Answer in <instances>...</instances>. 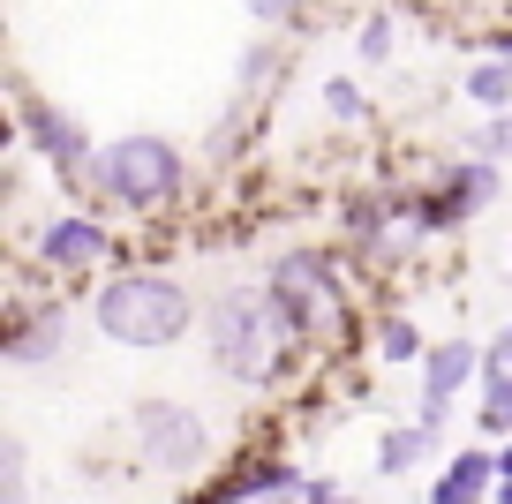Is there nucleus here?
I'll use <instances>...</instances> for the list:
<instances>
[{
    "mask_svg": "<svg viewBox=\"0 0 512 504\" xmlns=\"http://www.w3.org/2000/svg\"><path fill=\"white\" fill-rule=\"evenodd\" d=\"M91 316H98V331H106L113 347H144V354L174 347V339H189V331L204 324L189 286L159 279V271H121V279H106L98 301H91Z\"/></svg>",
    "mask_w": 512,
    "mask_h": 504,
    "instance_id": "1",
    "label": "nucleus"
},
{
    "mask_svg": "<svg viewBox=\"0 0 512 504\" xmlns=\"http://www.w3.org/2000/svg\"><path fill=\"white\" fill-rule=\"evenodd\" d=\"M287 339L294 331H287V316L272 309V294H249V286H226V294L211 301V316H204V347H211V362H219V377H234V384H272Z\"/></svg>",
    "mask_w": 512,
    "mask_h": 504,
    "instance_id": "2",
    "label": "nucleus"
},
{
    "mask_svg": "<svg viewBox=\"0 0 512 504\" xmlns=\"http://www.w3.org/2000/svg\"><path fill=\"white\" fill-rule=\"evenodd\" d=\"M98 196L121 211H166L181 196V181H189V158H181L174 136H113L106 151H98L91 166Z\"/></svg>",
    "mask_w": 512,
    "mask_h": 504,
    "instance_id": "3",
    "label": "nucleus"
},
{
    "mask_svg": "<svg viewBox=\"0 0 512 504\" xmlns=\"http://www.w3.org/2000/svg\"><path fill=\"white\" fill-rule=\"evenodd\" d=\"M264 294H272V309L287 316L294 339H332V331L347 324V286H339L332 256H317V249H287L272 271H264Z\"/></svg>",
    "mask_w": 512,
    "mask_h": 504,
    "instance_id": "4",
    "label": "nucleus"
},
{
    "mask_svg": "<svg viewBox=\"0 0 512 504\" xmlns=\"http://www.w3.org/2000/svg\"><path fill=\"white\" fill-rule=\"evenodd\" d=\"M128 437H136V459L159 467V474H189V467H204V452H211L204 414L181 407V399H144V407L128 414Z\"/></svg>",
    "mask_w": 512,
    "mask_h": 504,
    "instance_id": "5",
    "label": "nucleus"
},
{
    "mask_svg": "<svg viewBox=\"0 0 512 504\" xmlns=\"http://www.w3.org/2000/svg\"><path fill=\"white\" fill-rule=\"evenodd\" d=\"M16 121H23V143H31L38 158H53L61 174H91V166H98L83 121H76V113H61V106H46L31 83H16Z\"/></svg>",
    "mask_w": 512,
    "mask_h": 504,
    "instance_id": "6",
    "label": "nucleus"
},
{
    "mask_svg": "<svg viewBox=\"0 0 512 504\" xmlns=\"http://www.w3.org/2000/svg\"><path fill=\"white\" fill-rule=\"evenodd\" d=\"M497 196V166H482V158H460L437 189H422L415 196V219H422V234H452V226H467L482 204Z\"/></svg>",
    "mask_w": 512,
    "mask_h": 504,
    "instance_id": "7",
    "label": "nucleus"
},
{
    "mask_svg": "<svg viewBox=\"0 0 512 504\" xmlns=\"http://www.w3.org/2000/svg\"><path fill=\"white\" fill-rule=\"evenodd\" d=\"M347 226L362 234V256H369V264H400V256L422 241L415 196H362V204L347 211Z\"/></svg>",
    "mask_w": 512,
    "mask_h": 504,
    "instance_id": "8",
    "label": "nucleus"
},
{
    "mask_svg": "<svg viewBox=\"0 0 512 504\" xmlns=\"http://www.w3.org/2000/svg\"><path fill=\"white\" fill-rule=\"evenodd\" d=\"M475 377H482V347H475V339H437V347L422 354V414H415V422L437 429L452 414V399H460Z\"/></svg>",
    "mask_w": 512,
    "mask_h": 504,
    "instance_id": "9",
    "label": "nucleus"
},
{
    "mask_svg": "<svg viewBox=\"0 0 512 504\" xmlns=\"http://www.w3.org/2000/svg\"><path fill=\"white\" fill-rule=\"evenodd\" d=\"M68 339H76L68 309H61V301H46V309H23L16 324H8L0 354H8L16 369H46V362H61V354H68Z\"/></svg>",
    "mask_w": 512,
    "mask_h": 504,
    "instance_id": "10",
    "label": "nucleus"
},
{
    "mask_svg": "<svg viewBox=\"0 0 512 504\" xmlns=\"http://www.w3.org/2000/svg\"><path fill=\"white\" fill-rule=\"evenodd\" d=\"M113 256V241H106V226L98 219H53L46 234H38V264H53V271H91V264H106Z\"/></svg>",
    "mask_w": 512,
    "mask_h": 504,
    "instance_id": "11",
    "label": "nucleus"
},
{
    "mask_svg": "<svg viewBox=\"0 0 512 504\" xmlns=\"http://www.w3.org/2000/svg\"><path fill=\"white\" fill-rule=\"evenodd\" d=\"M482 497H497V452L467 444V452H452L445 474L430 482V504H482Z\"/></svg>",
    "mask_w": 512,
    "mask_h": 504,
    "instance_id": "12",
    "label": "nucleus"
},
{
    "mask_svg": "<svg viewBox=\"0 0 512 504\" xmlns=\"http://www.w3.org/2000/svg\"><path fill=\"white\" fill-rule=\"evenodd\" d=\"M272 497H302V474L287 459H256V467H241L226 482V504H272Z\"/></svg>",
    "mask_w": 512,
    "mask_h": 504,
    "instance_id": "13",
    "label": "nucleus"
},
{
    "mask_svg": "<svg viewBox=\"0 0 512 504\" xmlns=\"http://www.w3.org/2000/svg\"><path fill=\"white\" fill-rule=\"evenodd\" d=\"M460 91H467V106H482L497 121V113H512V61H497V53H482L475 68L460 76Z\"/></svg>",
    "mask_w": 512,
    "mask_h": 504,
    "instance_id": "14",
    "label": "nucleus"
},
{
    "mask_svg": "<svg viewBox=\"0 0 512 504\" xmlns=\"http://www.w3.org/2000/svg\"><path fill=\"white\" fill-rule=\"evenodd\" d=\"M430 444H437V429H422V422H407V429H384V444H377V467H384V474H415L422 459H430Z\"/></svg>",
    "mask_w": 512,
    "mask_h": 504,
    "instance_id": "15",
    "label": "nucleus"
},
{
    "mask_svg": "<svg viewBox=\"0 0 512 504\" xmlns=\"http://www.w3.org/2000/svg\"><path fill=\"white\" fill-rule=\"evenodd\" d=\"M377 354H384V362H422L430 347H422V331L407 324V316H384V324H377Z\"/></svg>",
    "mask_w": 512,
    "mask_h": 504,
    "instance_id": "16",
    "label": "nucleus"
},
{
    "mask_svg": "<svg viewBox=\"0 0 512 504\" xmlns=\"http://www.w3.org/2000/svg\"><path fill=\"white\" fill-rule=\"evenodd\" d=\"M482 437H512V384H497V392H482V414H475Z\"/></svg>",
    "mask_w": 512,
    "mask_h": 504,
    "instance_id": "17",
    "label": "nucleus"
},
{
    "mask_svg": "<svg viewBox=\"0 0 512 504\" xmlns=\"http://www.w3.org/2000/svg\"><path fill=\"white\" fill-rule=\"evenodd\" d=\"M497 384H512V324L482 347V392H497Z\"/></svg>",
    "mask_w": 512,
    "mask_h": 504,
    "instance_id": "18",
    "label": "nucleus"
},
{
    "mask_svg": "<svg viewBox=\"0 0 512 504\" xmlns=\"http://www.w3.org/2000/svg\"><path fill=\"white\" fill-rule=\"evenodd\" d=\"M324 113H332V121H362V113H369V98L354 91L347 76H332V83H324Z\"/></svg>",
    "mask_w": 512,
    "mask_h": 504,
    "instance_id": "19",
    "label": "nucleus"
},
{
    "mask_svg": "<svg viewBox=\"0 0 512 504\" xmlns=\"http://www.w3.org/2000/svg\"><path fill=\"white\" fill-rule=\"evenodd\" d=\"M475 158H482V166H497V158H512V113H497V121H482V136H475Z\"/></svg>",
    "mask_w": 512,
    "mask_h": 504,
    "instance_id": "20",
    "label": "nucleus"
},
{
    "mask_svg": "<svg viewBox=\"0 0 512 504\" xmlns=\"http://www.w3.org/2000/svg\"><path fill=\"white\" fill-rule=\"evenodd\" d=\"M392 38H400V31H392V16H369L362 31H354V46H362V61H384V53H392Z\"/></svg>",
    "mask_w": 512,
    "mask_h": 504,
    "instance_id": "21",
    "label": "nucleus"
},
{
    "mask_svg": "<svg viewBox=\"0 0 512 504\" xmlns=\"http://www.w3.org/2000/svg\"><path fill=\"white\" fill-rule=\"evenodd\" d=\"M0 497L23 504V444H0Z\"/></svg>",
    "mask_w": 512,
    "mask_h": 504,
    "instance_id": "22",
    "label": "nucleus"
},
{
    "mask_svg": "<svg viewBox=\"0 0 512 504\" xmlns=\"http://www.w3.org/2000/svg\"><path fill=\"white\" fill-rule=\"evenodd\" d=\"M241 8H249V16L264 23V31H279V23H294V16H302V0H241Z\"/></svg>",
    "mask_w": 512,
    "mask_h": 504,
    "instance_id": "23",
    "label": "nucleus"
},
{
    "mask_svg": "<svg viewBox=\"0 0 512 504\" xmlns=\"http://www.w3.org/2000/svg\"><path fill=\"white\" fill-rule=\"evenodd\" d=\"M272 61H279V46H249V53H241V83H264Z\"/></svg>",
    "mask_w": 512,
    "mask_h": 504,
    "instance_id": "24",
    "label": "nucleus"
},
{
    "mask_svg": "<svg viewBox=\"0 0 512 504\" xmlns=\"http://www.w3.org/2000/svg\"><path fill=\"white\" fill-rule=\"evenodd\" d=\"M302 504H354V497H347V489H332V482H309Z\"/></svg>",
    "mask_w": 512,
    "mask_h": 504,
    "instance_id": "25",
    "label": "nucleus"
},
{
    "mask_svg": "<svg viewBox=\"0 0 512 504\" xmlns=\"http://www.w3.org/2000/svg\"><path fill=\"white\" fill-rule=\"evenodd\" d=\"M497 482H512V437L497 444Z\"/></svg>",
    "mask_w": 512,
    "mask_h": 504,
    "instance_id": "26",
    "label": "nucleus"
},
{
    "mask_svg": "<svg viewBox=\"0 0 512 504\" xmlns=\"http://www.w3.org/2000/svg\"><path fill=\"white\" fill-rule=\"evenodd\" d=\"M490 53H497V61H512V31H497V46H490Z\"/></svg>",
    "mask_w": 512,
    "mask_h": 504,
    "instance_id": "27",
    "label": "nucleus"
},
{
    "mask_svg": "<svg viewBox=\"0 0 512 504\" xmlns=\"http://www.w3.org/2000/svg\"><path fill=\"white\" fill-rule=\"evenodd\" d=\"M490 504H512V482H497V497H490Z\"/></svg>",
    "mask_w": 512,
    "mask_h": 504,
    "instance_id": "28",
    "label": "nucleus"
},
{
    "mask_svg": "<svg viewBox=\"0 0 512 504\" xmlns=\"http://www.w3.org/2000/svg\"><path fill=\"white\" fill-rule=\"evenodd\" d=\"M302 489H309V482H302ZM272 504H302V497H272Z\"/></svg>",
    "mask_w": 512,
    "mask_h": 504,
    "instance_id": "29",
    "label": "nucleus"
}]
</instances>
